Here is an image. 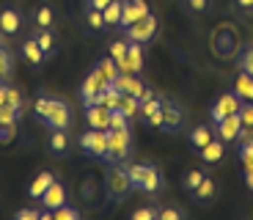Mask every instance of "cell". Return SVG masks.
Returning a JSON list of instances; mask_svg holds the SVG:
<instances>
[{"instance_id": "obj_16", "label": "cell", "mask_w": 253, "mask_h": 220, "mask_svg": "<svg viewBox=\"0 0 253 220\" xmlns=\"http://www.w3.org/2000/svg\"><path fill=\"white\" fill-rule=\"evenodd\" d=\"M52 182H55V176H52L50 171H42V174H39L36 179L28 184V195H31V198H42V195H44V190L50 187Z\"/></svg>"}, {"instance_id": "obj_11", "label": "cell", "mask_w": 253, "mask_h": 220, "mask_svg": "<svg viewBox=\"0 0 253 220\" xmlns=\"http://www.w3.org/2000/svg\"><path fill=\"white\" fill-rule=\"evenodd\" d=\"M39 201L44 204L47 209H58L61 204H66V187H63L61 182H52L50 187L44 190V195H42Z\"/></svg>"}, {"instance_id": "obj_39", "label": "cell", "mask_w": 253, "mask_h": 220, "mask_svg": "<svg viewBox=\"0 0 253 220\" xmlns=\"http://www.w3.org/2000/svg\"><path fill=\"white\" fill-rule=\"evenodd\" d=\"M17 135V124H0V143H8Z\"/></svg>"}, {"instance_id": "obj_41", "label": "cell", "mask_w": 253, "mask_h": 220, "mask_svg": "<svg viewBox=\"0 0 253 220\" xmlns=\"http://www.w3.org/2000/svg\"><path fill=\"white\" fill-rule=\"evenodd\" d=\"M240 119H242V127H253V102L240 107Z\"/></svg>"}, {"instance_id": "obj_34", "label": "cell", "mask_w": 253, "mask_h": 220, "mask_svg": "<svg viewBox=\"0 0 253 220\" xmlns=\"http://www.w3.org/2000/svg\"><path fill=\"white\" fill-rule=\"evenodd\" d=\"M110 130H129V119L121 110H113L110 113Z\"/></svg>"}, {"instance_id": "obj_24", "label": "cell", "mask_w": 253, "mask_h": 220, "mask_svg": "<svg viewBox=\"0 0 253 220\" xmlns=\"http://www.w3.org/2000/svg\"><path fill=\"white\" fill-rule=\"evenodd\" d=\"M0 105L19 107V105H22V94H19L14 86H0Z\"/></svg>"}, {"instance_id": "obj_20", "label": "cell", "mask_w": 253, "mask_h": 220, "mask_svg": "<svg viewBox=\"0 0 253 220\" xmlns=\"http://www.w3.org/2000/svg\"><path fill=\"white\" fill-rule=\"evenodd\" d=\"M22 55H25L28 61L33 63V66H39V63H42V61L47 58V52L42 50V47H39V42H36V39H28V42L22 44Z\"/></svg>"}, {"instance_id": "obj_17", "label": "cell", "mask_w": 253, "mask_h": 220, "mask_svg": "<svg viewBox=\"0 0 253 220\" xmlns=\"http://www.w3.org/2000/svg\"><path fill=\"white\" fill-rule=\"evenodd\" d=\"M160 187H163V176H160V171L154 168V165H146L143 182H140L138 190H143V193H157Z\"/></svg>"}, {"instance_id": "obj_36", "label": "cell", "mask_w": 253, "mask_h": 220, "mask_svg": "<svg viewBox=\"0 0 253 220\" xmlns=\"http://www.w3.org/2000/svg\"><path fill=\"white\" fill-rule=\"evenodd\" d=\"M8 75H11V58H8V52L0 47V83L6 80Z\"/></svg>"}, {"instance_id": "obj_6", "label": "cell", "mask_w": 253, "mask_h": 220, "mask_svg": "<svg viewBox=\"0 0 253 220\" xmlns=\"http://www.w3.org/2000/svg\"><path fill=\"white\" fill-rule=\"evenodd\" d=\"M152 14V8H149V3L146 0H124V11H121V22L119 28H129L135 25L138 19L149 17Z\"/></svg>"}, {"instance_id": "obj_13", "label": "cell", "mask_w": 253, "mask_h": 220, "mask_svg": "<svg viewBox=\"0 0 253 220\" xmlns=\"http://www.w3.org/2000/svg\"><path fill=\"white\" fill-rule=\"evenodd\" d=\"M163 116H165V124H163L165 130H179V127H182L184 113L176 102H163Z\"/></svg>"}, {"instance_id": "obj_29", "label": "cell", "mask_w": 253, "mask_h": 220, "mask_svg": "<svg viewBox=\"0 0 253 220\" xmlns=\"http://www.w3.org/2000/svg\"><path fill=\"white\" fill-rule=\"evenodd\" d=\"M212 195H215V182L204 176V182L196 187V198H198V201H207V198H212Z\"/></svg>"}, {"instance_id": "obj_25", "label": "cell", "mask_w": 253, "mask_h": 220, "mask_svg": "<svg viewBox=\"0 0 253 220\" xmlns=\"http://www.w3.org/2000/svg\"><path fill=\"white\" fill-rule=\"evenodd\" d=\"M96 69H99L102 75H105V80H108V83H116V77L121 75V72H119V66H116V61H113V58H102V61L96 63Z\"/></svg>"}, {"instance_id": "obj_18", "label": "cell", "mask_w": 253, "mask_h": 220, "mask_svg": "<svg viewBox=\"0 0 253 220\" xmlns=\"http://www.w3.org/2000/svg\"><path fill=\"white\" fill-rule=\"evenodd\" d=\"M19 22H22V19H19V14L14 11V8H3V11H0V31L3 33H17L19 31Z\"/></svg>"}, {"instance_id": "obj_7", "label": "cell", "mask_w": 253, "mask_h": 220, "mask_svg": "<svg viewBox=\"0 0 253 220\" xmlns=\"http://www.w3.org/2000/svg\"><path fill=\"white\" fill-rule=\"evenodd\" d=\"M108 86H113V83L105 80V75H102L99 69L91 72V75L85 77V80H83V88H80V91H83V102H85V107L94 105V96L99 94V91H105Z\"/></svg>"}, {"instance_id": "obj_50", "label": "cell", "mask_w": 253, "mask_h": 220, "mask_svg": "<svg viewBox=\"0 0 253 220\" xmlns=\"http://www.w3.org/2000/svg\"><path fill=\"white\" fill-rule=\"evenodd\" d=\"M245 182H248V187L253 190V174H245Z\"/></svg>"}, {"instance_id": "obj_32", "label": "cell", "mask_w": 253, "mask_h": 220, "mask_svg": "<svg viewBox=\"0 0 253 220\" xmlns=\"http://www.w3.org/2000/svg\"><path fill=\"white\" fill-rule=\"evenodd\" d=\"M80 218V212L72 207H66V204H61L58 209H52V220H77Z\"/></svg>"}, {"instance_id": "obj_28", "label": "cell", "mask_w": 253, "mask_h": 220, "mask_svg": "<svg viewBox=\"0 0 253 220\" xmlns=\"http://www.w3.org/2000/svg\"><path fill=\"white\" fill-rule=\"evenodd\" d=\"M17 119H19V107L0 105V124H17Z\"/></svg>"}, {"instance_id": "obj_45", "label": "cell", "mask_w": 253, "mask_h": 220, "mask_svg": "<svg viewBox=\"0 0 253 220\" xmlns=\"http://www.w3.org/2000/svg\"><path fill=\"white\" fill-rule=\"evenodd\" d=\"M113 0H88V8H96V11H105Z\"/></svg>"}, {"instance_id": "obj_33", "label": "cell", "mask_w": 253, "mask_h": 220, "mask_svg": "<svg viewBox=\"0 0 253 220\" xmlns=\"http://www.w3.org/2000/svg\"><path fill=\"white\" fill-rule=\"evenodd\" d=\"M85 22H88L91 31H102V28H105V17H102V11H96V8H88Z\"/></svg>"}, {"instance_id": "obj_48", "label": "cell", "mask_w": 253, "mask_h": 220, "mask_svg": "<svg viewBox=\"0 0 253 220\" xmlns=\"http://www.w3.org/2000/svg\"><path fill=\"white\" fill-rule=\"evenodd\" d=\"M146 99H154V91H152V88H143V94H140V102H146Z\"/></svg>"}, {"instance_id": "obj_19", "label": "cell", "mask_w": 253, "mask_h": 220, "mask_svg": "<svg viewBox=\"0 0 253 220\" xmlns=\"http://www.w3.org/2000/svg\"><path fill=\"white\" fill-rule=\"evenodd\" d=\"M119 110H121V113H124L129 121L138 119V116H140V99H138V96H132V94H121Z\"/></svg>"}, {"instance_id": "obj_26", "label": "cell", "mask_w": 253, "mask_h": 220, "mask_svg": "<svg viewBox=\"0 0 253 220\" xmlns=\"http://www.w3.org/2000/svg\"><path fill=\"white\" fill-rule=\"evenodd\" d=\"M209 140H212V132H209V127H196V130L190 132V143L193 146H198V149H204V146L209 143Z\"/></svg>"}, {"instance_id": "obj_44", "label": "cell", "mask_w": 253, "mask_h": 220, "mask_svg": "<svg viewBox=\"0 0 253 220\" xmlns=\"http://www.w3.org/2000/svg\"><path fill=\"white\" fill-rule=\"evenodd\" d=\"M207 6H209V0H190V8H193L196 14L207 11Z\"/></svg>"}, {"instance_id": "obj_1", "label": "cell", "mask_w": 253, "mask_h": 220, "mask_svg": "<svg viewBox=\"0 0 253 220\" xmlns=\"http://www.w3.org/2000/svg\"><path fill=\"white\" fill-rule=\"evenodd\" d=\"M36 116L50 130H66L72 121V113H69V107H66V102L50 99V96H39L36 99Z\"/></svg>"}, {"instance_id": "obj_3", "label": "cell", "mask_w": 253, "mask_h": 220, "mask_svg": "<svg viewBox=\"0 0 253 220\" xmlns=\"http://www.w3.org/2000/svg\"><path fill=\"white\" fill-rule=\"evenodd\" d=\"M124 31H126V42H138V44L152 42V39L157 36V17H154V14H149V17L138 19L135 25L124 28Z\"/></svg>"}, {"instance_id": "obj_37", "label": "cell", "mask_w": 253, "mask_h": 220, "mask_svg": "<svg viewBox=\"0 0 253 220\" xmlns=\"http://www.w3.org/2000/svg\"><path fill=\"white\" fill-rule=\"evenodd\" d=\"M201 182H204V174H201V171H190V174L184 176V187L193 190V193H196V187H198Z\"/></svg>"}, {"instance_id": "obj_47", "label": "cell", "mask_w": 253, "mask_h": 220, "mask_svg": "<svg viewBox=\"0 0 253 220\" xmlns=\"http://www.w3.org/2000/svg\"><path fill=\"white\" fill-rule=\"evenodd\" d=\"M146 121H149V124H152V127H163V124H165V116H163V110H160V113L149 116V119H146Z\"/></svg>"}, {"instance_id": "obj_43", "label": "cell", "mask_w": 253, "mask_h": 220, "mask_svg": "<svg viewBox=\"0 0 253 220\" xmlns=\"http://www.w3.org/2000/svg\"><path fill=\"white\" fill-rule=\"evenodd\" d=\"M132 218L135 220H152V218H157V212H154V209H135Z\"/></svg>"}, {"instance_id": "obj_42", "label": "cell", "mask_w": 253, "mask_h": 220, "mask_svg": "<svg viewBox=\"0 0 253 220\" xmlns=\"http://www.w3.org/2000/svg\"><path fill=\"white\" fill-rule=\"evenodd\" d=\"M42 218V212H36V209H19L17 212V220H39Z\"/></svg>"}, {"instance_id": "obj_27", "label": "cell", "mask_w": 253, "mask_h": 220, "mask_svg": "<svg viewBox=\"0 0 253 220\" xmlns=\"http://www.w3.org/2000/svg\"><path fill=\"white\" fill-rule=\"evenodd\" d=\"M240 157H242V165H245V174H253V138L242 140Z\"/></svg>"}, {"instance_id": "obj_12", "label": "cell", "mask_w": 253, "mask_h": 220, "mask_svg": "<svg viewBox=\"0 0 253 220\" xmlns=\"http://www.w3.org/2000/svg\"><path fill=\"white\" fill-rule=\"evenodd\" d=\"M113 86L119 88L121 94H132V96H138V99H140V94H143V88H146V86H143V83H140L135 75H119V77H116Z\"/></svg>"}, {"instance_id": "obj_49", "label": "cell", "mask_w": 253, "mask_h": 220, "mask_svg": "<svg viewBox=\"0 0 253 220\" xmlns=\"http://www.w3.org/2000/svg\"><path fill=\"white\" fill-rule=\"evenodd\" d=\"M237 6L240 8H253V0H237Z\"/></svg>"}, {"instance_id": "obj_4", "label": "cell", "mask_w": 253, "mask_h": 220, "mask_svg": "<svg viewBox=\"0 0 253 220\" xmlns=\"http://www.w3.org/2000/svg\"><path fill=\"white\" fill-rule=\"evenodd\" d=\"M80 146L88 151L91 157L105 160L108 157V130H91L80 138Z\"/></svg>"}, {"instance_id": "obj_38", "label": "cell", "mask_w": 253, "mask_h": 220, "mask_svg": "<svg viewBox=\"0 0 253 220\" xmlns=\"http://www.w3.org/2000/svg\"><path fill=\"white\" fill-rule=\"evenodd\" d=\"M240 69H242V72H248V75H253V47H248V50L242 52V58H240Z\"/></svg>"}, {"instance_id": "obj_35", "label": "cell", "mask_w": 253, "mask_h": 220, "mask_svg": "<svg viewBox=\"0 0 253 220\" xmlns=\"http://www.w3.org/2000/svg\"><path fill=\"white\" fill-rule=\"evenodd\" d=\"M36 42H39V47H42V50H44L47 55L52 52V44H55V39H52V33L47 31V28H42V33H39V39H36Z\"/></svg>"}, {"instance_id": "obj_2", "label": "cell", "mask_w": 253, "mask_h": 220, "mask_svg": "<svg viewBox=\"0 0 253 220\" xmlns=\"http://www.w3.org/2000/svg\"><path fill=\"white\" fill-rule=\"evenodd\" d=\"M129 154V130H108V157L110 163H121Z\"/></svg>"}, {"instance_id": "obj_46", "label": "cell", "mask_w": 253, "mask_h": 220, "mask_svg": "<svg viewBox=\"0 0 253 220\" xmlns=\"http://www.w3.org/2000/svg\"><path fill=\"white\" fill-rule=\"evenodd\" d=\"M160 218H163V220H179V218H182V212H176V209H163Z\"/></svg>"}, {"instance_id": "obj_5", "label": "cell", "mask_w": 253, "mask_h": 220, "mask_svg": "<svg viewBox=\"0 0 253 220\" xmlns=\"http://www.w3.org/2000/svg\"><path fill=\"white\" fill-rule=\"evenodd\" d=\"M105 187H108V193L113 195V198H124V195L132 190V182H129V176H126L124 165L116 163V168L110 171L108 179H105Z\"/></svg>"}, {"instance_id": "obj_15", "label": "cell", "mask_w": 253, "mask_h": 220, "mask_svg": "<svg viewBox=\"0 0 253 220\" xmlns=\"http://www.w3.org/2000/svg\"><path fill=\"white\" fill-rule=\"evenodd\" d=\"M234 94L245 102H253V75L240 72V75L234 77Z\"/></svg>"}, {"instance_id": "obj_31", "label": "cell", "mask_w": 253, "mask_h": 220, "mask_svg": "<svg viewBox=\"0 0 253 220\" xmlns=\"http://www.w3.org/2000/svg\"><path fill=\"white\" fill-rule=\"evenodd\" d=\"M126 50H129V42H113L110 44V58H113L116 63L126 61Z\"/></svg>"}, {"instance_id": "obj_40", "label": "cell", "mask_w": 253, "mask_h": 220, "mask_svg": "<svg viewBox=\"0 0 253 220\" xmlns=\"http://www.w3.org/2000/svg\"><path fill=\"white\" fill-rule=\"evenodd\" d=\"M36 22H39V28H47V25H52V8H39V14H36Z\"/></svg>"}, {"instance_id": "obj_14", "label": "cell", "mask_w": 253, "mask_h": 220, "mask_svg": "<svg viewBox=\"0 0 253 220\" xmlns=\"http://www.w3.org/2000/svg\"><path fill=\"white\" fill-rule=\"evenodd\" d=\"M143 69V44L129 42V50H126V72L129 75H138Z\"/></svg>"}, {"instance_id": "obj_30", "label": "cell", "mask_w": 253, "mask_h": 220, "mask_svg": "<svg viewBox=\"0 0 253 220\" xmlns=\"http://www.w3.org/2000/svg\"><path fill=\"white\" fill-rule=\"evenodd\" d=\"M143 171H146V165H140V163L126 165V176H129L132 187H140V182H143Z\"/></svg>"}, {"instance_id": "obj_8", "label": "cell", "mask_w": 253, "mask_h": 220, "mask_svg": "<svg viewBox=\"0 0 253 220\" xmlns=\"http://www.w3.org/2000/svg\"><path fill=\"white\" fill-rule=\"evenodd\" d=\"M240 96L237 94H223L220 99L215 102V107H212V121H223L226 116H231V113H240Z\"/></svg>"}, {"instance_id": "obj_21", "label": "cell", "mask_w": 253, "mask_h": 220, "mask_svg": "<svg viewBox=\"0 0 253 220\" xmlns=\"http://www.w3.org/2000/svg\"><path fill=\"white\" fill-rule=\"evenodd\" d=\"M201 160L204 163H220L223 160V140H217V138L209 140V143L201 149Z\"/></svg>"}, {"instance_id": "obj_23", "label": "cell", "mask_w": 253, "mask_h": 220, "mask_svg": "<svg viewBox=\"0 0 253 220\" xmlns=\"http://www.w3.org/2000/svg\"><path fill=\"white\" fill-rule=\"evenodd\" d=\"M121 11H124V0H113V3L102 11L105 25H119V22H121Z\"/></svg>"}, {"instance_id": "obj_22", "label": "cell", "mask_w": 253, "mask_h": 220, "mask_svg": "<svg viewBox=\"0 0 253 220\" xmlns=\"http://www.w3.org/2000/svg\"><path fill=\"white\" fill-rule=\"evenodd\" d=\"M66 149H69V135H66V130H52V135H50V151L63 154Z\"/></svg>"}, {"instance_id": "obj_9", "label": "cell", "mask_w": 253, "mask_h": 220, "mask_svg": "<svg viewBox=\"0 0 253 220\" xmlns=\"http://www.w3.org/2000/svg\"><path fill=\"white\" fill-rule=\"evenodd\" d=\"M110 107L105 105H88V110H85V121H88L91 130H110Z\"/></svg>"}, {"instance_id": "obj_10", "label": "cell", "mask_w": 253, "mask_h": 220, "mask_svg": "<svg viewBox=\"0 0 253 220\" xmlns=\"http://www.w3.org/2000/svg\"><path fill=\"white\" fill-rule=\"evenodd\" d=\"M240 132H242L240 113H231L223 121H217V135H220V140H234V138H240Z\"/></svg>"}]
</instances>
